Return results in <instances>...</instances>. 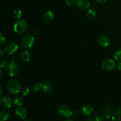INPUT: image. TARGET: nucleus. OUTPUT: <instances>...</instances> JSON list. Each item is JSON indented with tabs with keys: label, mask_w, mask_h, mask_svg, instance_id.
Masks as SVG:
<instances>
[{
	"label": "nucleus",
	"mask_w": 121,
	"mask_h": 121,
	"mask_svg": "<svg viewBox=\"0 0 121 121\" xmlns=\"http://www.w3.org/2000/svg\"><path fill=\"white\" fill-rule=\"evenodd\" d=\"M113 58L117 61H121V48H119L115 52Z\"/></svg>",
	"instance_id": "obj_23"
},
{
	"label": "nucleus",
	"mask_w": 121,
	"mask_h": 121,
	"mask_svg": "<svg viewBox=\"0 0 121 121\" xmlns=\"http://www.w3.org/2000/svg\"><path fill=\"white\" fill-rule=\"evenodd\" d=\"M21 59L24 62H28L31 58V56L30 52L27 50H24L20 54Z\"/></svg>",
	"instance_id": "obj_15"
},
{
	"label": "nucleus",
	"mask_w": 121,
	"mask_h": 121,
	"mask_svg": "<svg viewBox=\"0 0 121 121\" xmlns=\"http://www.w3.org/2000/svg\"><path fill=\"white\" fill-rule=\"evenodd\" d=\"M6 40H7V39H6L5 35L3 33H1L0 34V44H1V46H2L5 43Z\"/></svg>",
	"instance_id": "obj_26"
},
{
	"label": "nucleus",
	"mask_w": 121,
	"mask_h": 121,
	"mask_svg": "<svg viewBox=\"0 0 121 121\" xmlns=\"http://www.w3.org/2000/svg\"><path fill=\"white\" fill-rule=\"evenodd\" d=\"M15 115L17 118L21 119H25L27 117V111L26 108L21 106H19L15 109Z\"/></svg>",
	"instance_id": "obj_9"
},
{
	"label": "nucleus",
	"mask_w": 121,
	"mask_h": 121,
	"mask_svg": "<svg viewBox=\"0 0 121 121\" xmlns=\"http://www.w3.org/2000/svg\"><path fill=\"white\" fill-rule=\"evenodd\" d=\"M57 113L62 118H69L73 115L72 110L67 105H61L59 106L57 110Z\"/></svg>",
	"instance_id": "obj_5"
},
{
	"label": "nucleus",
	"mask_w": 121,
	"mask_h": 121,
	"mask_svg": "<svg viewBox=\"0 0 121 121\" xmlns=\"http://www.w3.org/2000/svg\"><path fill=\"white\" fill-rule=\"evenodd\" d=\"M21 43L25 48L30 49L34 44V37L31 34H27L22 37Z\"/></svg>",
	"instance_id": "obj_4"
},
{
	"label": "nucleus",
	"mask_w": 121,
	"mask_h": 121,
	"mask_svg": "<svg viewBox=\"0 0 121 121\" xmlns=\"http://www.w3.org/2000/svg\"><path fill=\"white\" fill-rule=\"evenodd\" d=\"M13 14H14V16L16 18L19 19L22 17V12L20 9L17 8V9L14 10V11H13Z\"/></svg>",
	"instance_id": "obj_24"
},
{
	"label": "nucleus",
	"mask_w": 121,
	"mask_h": 121,
	"mask_svg": "<svg viewBox=\"0 0 121 121\" xmlns=\"http://www.w3.org/2000/svg\"><path fill=\"white\" fill-rule=\"evenodd\" d=\"M66 121H73V119H66Z\"/></svg>",
	"instance_id": "obj_36"
},
{
	"label": "nucleus",
	"mask_w": 121,
	"mask_h": 121,
	"mask_svg": "<svg viewBox=\"0 0 121 121\" xmlns=\"http://www.w3.org/2000/svg\"><path fill=\"white\" fill-rule=\"evenodd\" d=\"M117 69H118V70L119 71H121V62L119 63H118V65H117Z\"/></svg>",
	"instance_id": "obj_30"
},
{
	"label": "nucleus",
	"mask_w": 121,
	"mask_h": 121,
	"mask_svg": "<svg viewBox=\"0 0 121 121\" xmlns=\"http://www.w3.org/2000/svg\"><path fill=\"white\" fill-rule=\"evenodd\" d=\"M21 95L24 96H28L31 93V89L28 87H25L21 90Z\"/></svg>",
	"instance_id": "obj_25"
},
{
	"label": "nucleus",
	"mask_w": 121,
	"mask_h": 121,
	"mask_svg": "<svg viewBox=\"0 0 121 121\" xmlns=\"http://www.w3.org/2000/svg\"><path fill=\"white\" fill-rule=\"evenodd\" d=\"M76 4L79 9L85 10L89 8L91 3L89 0H76Z\"/></svg>",
	"instance_id": "obj_10"
},
{
	"label": "nucleus",
	"mask_w": 121,
	"mask_h": 121,
	"mask_svg": "<svg viewBox=\"0 0 121 121\" xmlns=\"http://www.w3.org/2000/svg\"><path fill=\"white\" fill-rule=\"evenodd\" d=\"M43 90L42 83H36L32 87V91L34 92H39Z\"/></svg>",
	"instance_id": "obj_22"
},
{
	"label": "nucleus",
	"mask_w": 121,
	"mask_h": 121,
	"mask_svg": "<svg viewBox=\"0 0 121 121\" xmlns=\"http://www.w3.org/2000/svg\"><path fill=\"white\" fill-rule=\"evenodd\" d=\"M54 18V15L53 12L47 11L44 14L43 20L46 23H50L53 21Z\"/></svg>",
	"instance_id": "obj_14"
},
{
	"label": "nucleus",
	"mask_w": 121,
	"mask_h": 121,
	"mask_svg": "<svg viewBox=\"0 0 121 121\" xmlns=\"http://www.w3.org/2000/svg\"><path fill=\"white\" fill-rule=\"evenodd\" d=\"M7 71L10 76H15L19 72V66L15 60H11L7 66Z\"/></svg>",
	"instance_id": "obj_3"
},
{
	"label": "nucleus",
	"mask_w": 121,
	"mask_h": 121,
	"mask_svg": "<svg viewBox=\"0 0 121 121\" xmlns=\"http://www.w3.org/2000/svg\"><path fill=\"white\" fill-rule=\"evenodd\" d=\"M73 115L74 116V117H78V116H79V113H78V111H75V112H74V113H73Z\"/></svg>",
	"instance_id": "obj_33"
},
{
	"label": "nucleus",
	"mask_w": 121,
	"mask_h": 121,
	"mask_svg": "<svg viewBox=\"0 0 121 121\" xmlns=\"http://www.w3.org/2000/svg\"><path fill=\"white\" fill-rule=\"evenodd\" d=\"M108 1V0H97V1L99 3H105V2H107Z\"/></svg>",
	"instance_id": "obj_31"
},
{
	"label": "nucleus",
	"mask_w": 121,
	"mask_h": 121,
	"mask_svg": "<svg viewBox=\"0 0 121 121\" xmlns=\"http://www.w3.org/2000/svg\"><path fill=\"white\" fill-rule=\"evenodd\" d=\"M97 15L96 11L94 9H89L88 11L86 13V16L87 19L89 20H93L96 18Z\"/></svg>",
	"instance_id": "obj_19"
},
{
	"label": "nucleus",
	"mask_w": 121,
	"mask_h": 121,
	"mask_svg": "<svg viewBox=\"0 0 121 121\" xmlns=\"http://www.w3.org/2000/svg\"><path fill=\"white\" fill-rule=\"evenodd\" d=\"M19 48L18 44L15 42H10L7 44L5 47L4 50L8 55H11L14 53H16Z\"/></svg>",
	"instance_id": "obj_6"
},
{
	"label": "nucleus",
	"mask_w": 121,
	"mask_h": 121,
	"mask_svg": "<svg viewBox=\"0 0 121 121\" xmlns=\"http://www.w3.org/2000/svg\"><path fill=\"white\" fill-rule=\"evenodd\" d=\"M7 89L11 94H17L21 91V86L18 80L11 79L7 83Z\"/></svg>",
	"instance_id": "obj_2"
},
{
	"label": "nucleus",
	"mask_w": 121,
	"mask_h": 121,
	"mask_svg": "<svg viewBox=\"0 0 121 121\" xmlns=\"http://www.w3.org/2000/svg\"><path fill=\"white\" fill-rule=\"evenodd\" d=\"M112 119L114 121H121V107L112 116Z\"/></svg>",
	"instance_id": "obj_21"
},
{
	"label": "nucleus",
	"mask_w": 121,
	"mask_h": 121,
	"mask_svg": "<svg viewBox=\"0 0 121 121\" xmlns=\"http://www.w3.org/2000/svg\"><path fill=\"white\" fill-rule=\"evenodd\" d=\"M9 116H10V115H9V112L6 111L2 110L0 112V120L1 121H7L9 118Z\"/></svg>",
	"instance_id": "obj_20"
},
{
	"label": "nucleus",
	"mask_w": 121,
	"mask_h": 121,
	"mask_svg": "<svg viewBox=\"0 0 121 121\" xmlns=\"http://www.w3.org/2000/svg\"><path fill=\"white\" fill-rule=\"evenodd\" d=\"M28 28V23L24 20H19L15 22L14 26V31L16 34H22L26 31Z\"/></svg>",
	"instance_id": "obj_1"
},
{
	"label": "nucleus",
	"mask_w": 121,
	"mask_h": 121,
	"mask_svg": "<svg viewBox=\"0 0 121 121\" xmlns=\"http://www.w3.org/2000/svg\"><path fill=\"white\" fill-rule=\"evenodd\" d=\"M116 67L115 62L112 59H106L104 60L102 63V67L104 70L112 71L115 69Z\"/></svg>",
	"instance_id": "obj_7"
},
{
	"label": "nucleus",
	"mask_w": 121,
	"mask_h": 121,
	"mask_svg": "<svg viewBox=\"0 0 121 121\" xmlns=\"http://www.w3.org/2000/svg\"><path fill=\"white\" fill-rule=\"evenodd\" d=\"M2 86H1V93H0V95H2Z\"/></svg>",
	"instance_id": "obj_34"
},
{
	"label": "nucleus",
	"mask_w": 121,
	"mask_h": 121,
	"mask_svg": "<svg viewBox=\"0 0 121 121\" xmlns=\"http://www.w3.org/2000/svg\"><path fill=\"white\" fill-rule=\"evenodd\" d=\"M33 33H34V34H35V35H39L40 34V31L39 30H34V31H33Z\"/></svg>",
	"instance_id": "obj_29"
},
{
	"label": "nucleus",
	"mask_w": 121,
	"mask_h": 121,
	"mask_svg": "<svg viewBox=\"0 0 121 121\" xmlns=\"http://www.w3.org/2000/svg\"><path fill=\"white\" fill-rule=\"evenodd\" d=\"M0 52H1V54H0V57H1V58L2 57L4 56V50H2V49H1V50H0Z\"/></svg>",
	"instance_id": "obj_32"
},
{
	"label": "nucleus",
	"mask_w": 121,
	"mask_h": 121,
	"mask_svg": "<svg viewBox=\"0 0 121 121\" xmlns=\"http://www.w3.org/2000/svg\"><path fill=\"white\" fill-rule=\"evenodd\" d=\"M7 61H5V60H2V61H1V68H4V67H5L6 66H7Z\"/></svg>",
	"instance_id": "obj_28"
},
{
	"label": "nucleus",
	"mask_w": 121,
	"mask_h": 121,
	"mask_svg": "<svg viewBox=\"0 0 121 121\" xmlns=\"http://www.w3.org/2000/svg\"><path fill=\"white\" fill-rule=\"evenodd\" d=\"M75 2H76L74 0H66V4L68 5H72L74 4Z\"/></svg>",
	"instance_id": "obj_27"
},
{
	"label": "nucleus",
	"mask_w": 121,
	"mask_h": 121,
	"mask_svg": "<svg viewBox=\"0 0 121 121\" xmlns=\"http://www.w3.org/2000/svg\"><path fill=\"white\" fill-rule=\"evenodd\" d=\"M81 112L83 115L86 117H89L93 113V108L92 105L89 104H85L82 107Z\"/></svg>",
	"instance_id": "obj_12"
},
{
	"label": "nucleus",
	"mask_w": 121,
	"mask_h": 121,
	"mask_svg": "<svg viewBox=\"0 0 121 121\" xmlns=\"http://www.w3.org/2000/svg\"><path fill=\"white\" fill-rule=\"evenodd\" d=\"M2 70H1V79L2 78Z\"/></svg>",
	"instance_id": "obj_35"
},
{
	"label": "nucleus",
	"mask_w": 121,
	"mask_h": 121,
	"mask_svg": "<svg viewBox=\"0 0 121 121\" xmlns=\"http://www.w3.org/2000/svg\"><path fill=\"white\" fill-rule=\"evenodd\" d=\"M104 118L103 117V116H100L97 113H95V114L91 115V116L88 117L87 120L90 121H104Z\"/></svg>",
	"instance_id": "obj_18"
},
{
	"label": "nucleus",
	"mask_w": 121,
	"mask_h": 121,
	"mask_svg": "<svg viewBox=\"0 0 121 121\" xmlns=\"http://www.w3.org/2000/svg\"><path fill=\"white\" fill-rule=\"evenodd\" d=\"M98 43L102 47H106L111 44V40L107 35H102L98 39Z\"/></svg>",
	"instance_id": "obj_11"
},
{
	"label": "nucleus",
	"mask_w": 121,
	"mask_h": 121,
	"mask_svg": "<svg viewBox=\"0 0 121 121\" xmlns=\"http://www.w3.org/2000/svg\"><path fill=\"white\" fill-rule=\"evenodd\" d=\"M43 83V91L45 93H49L52 89V85L50 82L44 81Z\"/></svg>",
	"instance_id": "obj_16"
},
{
	"label": "nucleus",
	"mask_w": 121,
	"mask_h": 121,
	"mask_svg": "<svg viewBox=\"0 0 121 121\" xmlns=\"http://www.w3.org/2000/svg\"><path fill=\"white\" fill-rule=\"evenodd\" d=\"M112 113H113L112 109L109 106H105L102 110V114L103 117L106 119H108L111 117H112V116H113Z\"/></svg>",
	"instance_id": "obj_13"
},
{
	"label": "nucleus",
	"mask_w": 121,
	"mask_h": 121,
	"mask_svg": "<svg viewBox=\"0 0 121 121\" xmlns=\"http://www.w3.org/2000/svg\"><path fill=\"white\" fill-rule=\"evenodd\" d=\"M13 105V101L10 97L7 95L1 96V106L4 109H9Z\"/></svg>",
	"instance_id": "obj_8"
},
{
	"label": "nucleus",
	"mask_w": 121,
	"mask_h": 121,
	"mask_svg": "<svg viewBox=\"0 0 121 121\" xmlns=\"http://www.w3.org/2000/svg\"><path fill=\"white\" fill-rule=\"evenodd\" d=\"M13 103L14 105L17 106H22V104H24V99L21 96L17 95L13 99Z\"/></svg>",
	"instance_id": "obj_17"
}]
</instances>
